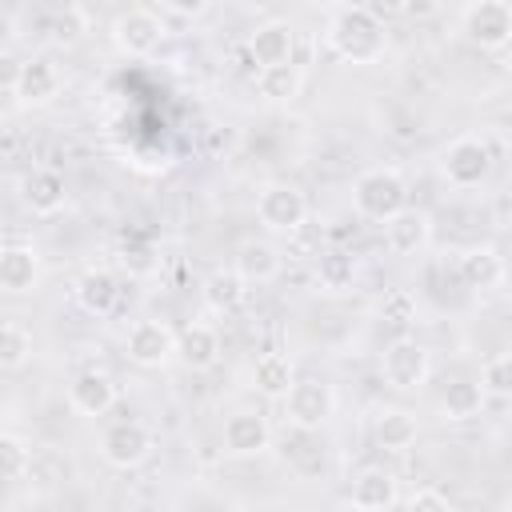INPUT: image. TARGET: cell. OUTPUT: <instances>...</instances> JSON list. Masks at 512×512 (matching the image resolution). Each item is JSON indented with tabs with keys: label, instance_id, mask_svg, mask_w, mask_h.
I'll return each instance as SVG.
<instances>
[{
	"label": "cell",
	"instance_id": "cell-1",
	"mask_svg": "<svg viewBox=\"0 0 512 512\" xmlns=\"http://www.w3.org/2000/svg\"><path fill=\"white\" fill-rule=\"evenodd\" d=\"M328 44L348 64H376L388 52V32H384V24H380V16L372 8L344 4V8L332 12Z\"/></svg>",
	"mask_w": 512,
	"mask_h": 512
},
{
	"label": "cell",
	"instance_id": "cell-2",
	"mask_svg": "<svg viewBox=\"0 0 512 512\" xmlns=\"http://www.w3.org/2000/svg\"><path fill=\"white\" fill-rule=\"evenodd\" d=\"M352 204H356L360 216L388 224L392 216H400L404 208H412L408 204V180L396 168H368L352 184Z\"/></svg>",
	"mask_w": 512,
	"mask_h": 512
},
{
	"label": "cell",
	"instance_id": "cell-3",
	"mask_svg": "<svg viewBox=\"0 0 512 512\" xmlns=\"http://www.w3.org/2000/svg\"><path fill=\"white\" fill-rule=\"evenodd\" d=\"M336 412V392L328 380H296L292 392L284 396V420L296 428V432H320Z\"/></svg>",
	"mask_w": 512,
	"mask_h": 512
},
{
	"label": "cell",
	"instance_id": "cell-4",
	"mask_svg": "<svg viewBox=\"0 0 512 512\" xmlns=\"http://www.w3.org/2000/svg\"><path fill=\"white\" fill-rule=\"evenodd\" d=\"M460 32L468 44L484 52H500L512 44V4L508 0H476L460 12Z\"/></svg>",
	"mask_w": 512,
	"mask_h": 512
},
{
	"label": "cell",
	"instance_id": "cell-5",
	"mask_svg": "<svg viewBox=\"0 0 512 512\" xmlns=\"http://www.w3.org/2000/svg\"><path fill=\"white\" fill-rule=\"evenodd\" d=\"M440 172H444V180H448L452 188H476V184H484L488 172H492V152H488L484 140L460 136V140H452V144L444 148Z\"/></svg>",
	"mask_w": 512,
	"mask_h": 512
},
{
	"label": "cell",
	"instance_id": "cell-6",
	"mask_svg": "<svg viewBox=\"0 0 512 512\" xmlns=\"http://www.w3.org/2000/svg\"><path fill=\"white\" fill-rule=\"evenodd\" d=\"M256 216H260L264 228L292 236V232H300L308 224V200H304V192L296 184H268L256 196Z\"/></svg>",
	"mask_w": 512,
	"mask_h": 512
},
{
	"label": "cell",
	"instance_id": "cell-7",
	"mask_svg": "<svg viewBox=\"0 0 512 512\" xmlns=\"http://www.w3.org/2000/svg\"><path fill=\"white\" fill-rule=\"evenodd\" d=\"M164 32H168V24H164V16L156 8H128V12H120L112 20V40H116V48L124 56H148V52H156V44L164 40Z\"/></svg>",
	"mask_w": 512,
	"mask_h": 512
},
{
	"label": "cell",
	"instance_id": "cell-8",
	"mask_svg": "<svg viewBox=\"0 0 512 512\" xmlns=\"http://www.w3.org/2000/svg\"><path fill=\"white\" fill-rule=\"evenodd\" d=\"M124 352L132 364L140 368H160L176 356V332L164 324V320H136L128 328V340H124Z\"/></svg>",
	"mask_w": 512,
	"mask_h": 512
},
{
	"label": "cell",
	"instance_id": "cell-9",
	"mask_svg": "<svg viewBox=\"0 0 512 512\" xmlns=\"http://www.w3.org/2000/svg\"><path fill=\"white\" fill-rule=\"evenodd\" d=\"M100 456L112 468H136L152 456V432L140 420H116L104 436H100Z\"/></svg>",
	"mask_w": 512,
	"mask_h": 512
},
{
	"label": "cell",
	"instance_id": "cell-10",
	"mask_svg": "<svg viewBox=\"0 0 512 512\" xmlns=\"http://www.w3.org/2000/svg\"><path fill=\"white\" fill-rule=\"evenodd\" d=\"M380 368H384V380H388L392 388H420V384L428 380V372H432V360H428V348H424V344H416V340H396V344L384 348Z\"/></svg>",
	"mask_w": 512,
	"mask_h": 512
},
{
	"label": "cell",
	"instance_id": "cell-11",
	"mask_svg": "<svg viewBox=\"0 0 512 512\" xmlns=\"http://www.w3.org/2000/svg\"><path fill=\"white\" fill-rule=\"evenodd\" d=\"M8 88H12V96L24 108H40V104H48L60 92V72H56V64L48 56H32V60H24L16 68V76H12Z\"/></svg>",
	"mask_w": 512,
	"mask_h": 512
},
{
	"label": "cell",
	"instance_id": "cell-12",
	"mask_svg": "<svg viewBox=\"0 0 512 512\" xmlns=\"http://www.w3.org/2000/svg\"><path fill=\"white\" fill-rule=\"evenodd\" d=\"M292 48H296V28L288 20H264L256 24V32L248 36V52L260 68H276V64H292Z\"/></svg>",
	"mask_w": 512,
	"mask_h": 512
},
{
	"label": "cell",
	"instance_id": "cell-13",
	"mask_svg": "<svg viewBox=\"0 0 512 512\" xmlns=\"http://www.w3.org/2000/svg\"><path fill=\"white\" fill-rule=\"evenodd\" d=\"M272 444V428L260 412H232L224 420V452L228 456H260Z\"/></svg>",
	"mask_w": 512,
	"mask_h": 512
},
{
	"label": "cell",
	"instance_id": "cell-14",
	"mask_svg": "<svg viewBox=\"0 0 512 512\" xmlns=\"http://www.w3.org/2000/svg\"><path fill=\"white\" fill-rule=\"evenodd\" d=\"M428 240H432V216L420 208H404L384 224V244L396 256H416L420 248H428Z\"/></svg>",
	"mask_w": 512,
	"mask_h": 512
},
{
	"label": "cell",
	"instance_id": "cell-15",
	"mask_svg": "<svg viewBox=\"0 0 512 512\" xmlns=\"http://www.w3.org/2000/svg\"><path fill=\"white\" fill-rule=\"evenodd\" d=\"M176 360H180L184 368H192V372L212 368V364L220 360V336H216V328H212V324H200V320L184 324V328L176 332Z\"/></svg>",
	"mask_w": 512,
	"mask_h": 512
},
{
	"label": "cell",
	"instance_id": "cell-16",
	"mask_svg": "<svg viewBox=\"0 0 512 512\" xmlns=\"http://www.w3.org/2000/svg\"><path fill=\"white\" fill-rule=\"evenodd\" d=\"M68 404H72V412H80V416H104V412L116 404V380H112L108 372L88 368V372H80V376L72 380Z\"/></svg>",
	"mask_w": 512,
	"mask_h": 512
},
{
	"label": "cell",
	"instance_id": "cell-17",
	"mask_svg": "<svg viewBox=\"0 0 512 512\" xmlns=\"http://www.w3.org/2000/svg\"><path fill=\"white\" fill-rule=\"evenodd\" d=\"M504 268H508V260H504L492 244H472V248L460 252V280H464L468 288H476V292L500 288Z\"/></svg>",
	"mask_w": 512,
	"mask_h": 512
},
{
	"label": "cell",
	"instance_id": "cell-18",
	"mask_svg": "<svg viewBox=\"0 0 512 512\" xmlns=\"http://www.w3.org/2000/svg\"><path fill=\"white\" fill-rule=\"evenodd\" d=\"M40 280V256L32 244H8L0 252V284L4 292L20 296V292H32Z\"/></svg>",
	"mask_w": 512,
	"mask_h": 512
},
{
	"label": "cell",
	"instance_id": "cell-19",
	"mask_svg": "<svg viewBox=\"0 0 512 512\" xmlns=\"http://www.w3.org/2000/svg\"><path fill=\"white\" fill-rule=\"evenodd\" d=\"M352 508L360 512H384L396 504V476L384 468H364L352 476Z\"/></svg>",
	"mask_w": 512,
	"mask_h": 512
},
{
	"label": "cell",
	"instance_id": "cell-20",
	"mask_svg": "<svg viewBox=\"0 0 512 512\" xmlns=\"http://www.w3.org/2000/svg\"><path fill=\"white\" fill-rule=\"evenodd\" d=\"M20 196L36 216H52V212L64 208V196H68L64 192V176L52 172V168H32L24 176V184H20Z\"/></svg>",
	"mask_w": 512,
	"mask_h": 512
},
{
	"label": "cell",
	"instance_id": "cell-21",
	"mask_svg": "<svg viewBox=\"0 0 512 512\" xmlns=\"http://www.w3.org/2000/svg\"><path fill=\"white\" fill-rule=\"evenodd\" d=\"M232 268H236L248 284H268V280L280 276V252H276V244H268V240H244V244L236 248Z\"/></svg>",
	"mask_w": 512,
	"mask_h": 512
},
{
	"label": "cell",
	"instance_id": "cell-22",
	"mask_svg": "<svg viewBox=\"0 0 512 512\" xmlns=\"http://www.w3.org/2000/svg\"><path fill=\"white\" fill-rule=\"evenodd\" d=\"M296 384V368L284 352H264L256 364H252V388L268 400H284Z\"/></svg>",
	"mask_w": 512,
	"mask_h": 512
},
{
	"label": "cell",
	"instance_id": "cell-23",
	"mask_svg": "<svg viewBox=\"0 0 512 512\" xmlns=\"http://www.w3.org/2000/svg\"><path fill=\"white\" fill-rule=\"evenodd\" d=\"M76 300H80L84 312H92V316H108V312L116 308V300H120L116 276H112L108 268H88V272L80 276V284H76Z\"/></svg>",
	"mask_w": 512,
	"mask_h": 512
},
{
	"label": "cell",
	"instance_id": "cell-24",
	"mask_svg": "<svg viewBox=\"0 0 512 512\" xmlns=\"http://www.w3.org/2000/svg\"><path fill=\"white\" fill-rule=\"evenodd\" d=\"M200 296H204V304H208L212 312H236V308L244 304V296H248V280H244L236 268H216V272L204 280Z\"/></svg>",
	"mask_w": 512,
	"mask_h": 512
},
{
	"label": "cell",
	"instance_id": "cell-25",
	"mask_svg": "<svg viewBox=\"0 0 512 512\" xmlns=\"http://www.w3.org/2000/svg\"><path fill=\"white\" fill-rule=\"evenodd\" d=\"M300 88H304L300 64H276V68H260V72H256V92H260L264 100H272V104L296 100Z\"/></svg>",
	"mask_w": 512,
	"mask_h": 512
},
{
	"label": "cell",
	"instance_id": "cell-26",
	"mask_svg": "<svg viewBox=\"0 0 512 512\" xmlns=\"http://www.w3.org/2000/svg\"><path fill=\"white\" fill-rule=\"evenodd\" d=\"M416 436H420V424H416L412 412H404V408H384V412H380V420H376V440H380V448L404 452V448L416 444Z\"/></svg>",
	"mask_w": 512,
	"mask_h": 512
},
{
	"label": "cell",
	"instance_id": "cell-27",
	"mask_svg": "<svg viewBox=\"0 0 512 512\" xmlns=\"http://www.w3.org/2000/svg\"><path fill=\"white\" fill-rule=\"evenodd\" d=\"M316 284L324 292H348L356 284V256L352 252H340V248L320 252L316 256Z\"/></svg>",
	"mask_w": 512,
	"mask_h": 512
},
{
	"label": "cell",
	"instance_id": "cell-28",
	"mask_svg": "<svg viewBox=\"0 0 512 512\" xmlns=\"http://www.w3.org/2000/svg\"><path fill=\"white\" fill-rule=\"evenodd\" d=\"M440 408L448 420H472L484 408V388L480 380H452L440 396Z\"/></svg>",
	"mask_w": 512,
	"mask_h": 512
},
{
	"label": "cell",
	"instance_id": "cell-29",
	"mask_svg": "<svg viewBox=\"0 0 512 512\" xmlns=\"http://www.w3.org/2000/svg\"><path fill=\"white\" fill-rule=\"evenodd\" d=\"M44 32H48V40L52 44H76L84 32H88V12L80 8V4H64V8H56L48 20H44Z\"/></svg>",
	"mask_w": 512,
	"mask_h": 512
},
{
	"label": "cell",
	"instance_id": "cell-30",
	"mask_svg": "<svg viewBox=\"0 0 512 512\" xmlns=\"http://www.w3.org/2000/svg\"><path fill=\"white\" fill-rule=\"evenodd\" d=\"M28 356H32V332L20 320H4V328H0V364L8 372H16Z\"/></svg>",
	"mask_w": 512,
	"mask_h": 512
},
{
	"label": "cell",
	"instance_id": "cell-31",
	"mask_svg": "<svg viewBox=\"0 0 512 512\" xmlns=\"http://www.w3.org/2000/svg\"><path fill=\"white\" fill-rule=\"evenodd\" d=\"M0 456H4V476L8 480H24V472L32 468V448L16 432H4L0 436Z\"/></svg>",
	"mask_w": 512,
	"mask_h": 512
},
{
	"label": "cell",
	"instance_id": "cell-32",
	"mask_svg": "<svg viewBox=\"0 0 512 512\" xmlns=\"http://www.w3.org/2000/svg\"><path fill=\"white\" fill-rule=\"evenodd\" d=\"M480 388H484V396L512 400V356H496V360H488L484 372H480Z\"/></svg>",
	"mask_w": 512,
	"mask_h": 512
},
{
	"label": "cell",
	"instance_id": "cell-33",
	"mask_svg": "<svg viewBox=\"0 0 512 512\" xmlns=\"http://www.w3.org/2000/svg\"><path fill=\"white\" fill-rule=\"evenodd\" d=\"M408 512H452V500L440 488H416L408 496Z\"/></svg>",
	"mask_w": 512,
	"mask_h": 512
},
{
	"label": "cell",
	"instance_id": "cell-34",
	"mask_svg": "<svg viewBox=\"0 0 512 512\" xmlns=\"http://www.w3.org/2000/svg\"><path fill=\"white\" fill-rule=\"evenodd\" d=\"M384 308H388V316H392L396 324H408V320H412V312H416V300H412V296H404V292H396Z\"/></svg>",
	"mask_w": 512,
	"mask_h": 512
},
{
	"label": "cell",
	"instance_id": "cell-35",
	"mask_svg": "<svg viewBox=\"0 0 512 512\" xmlns=\"http://www.w3.org/2000/svg\"><path fill=\"white\" fill-rule=\"evenodd\" d=\"M164 12H172V16H204L208 4L204 0H164Z\"/></svg>",
	"mask_w": 512,
	"mask_h": 512
},
{
	"label": "cell",
	"instance_id": "cell-36",
	"mask_svg": "<svg viewBox=\"0 0 512 512\" xmlns=\"http://www.w3.org/2000/svg\"><path fill=\"white\" fill-rule=\"evenodd\" d=\"M500 292H504V296H508V300H512V264H508V268H504V280H500Z\"/></svg>",
	"mask_w": 512,
	"mask_h": 512
},
{
	"label": "cell",
	"instance_id": "cell-37",
	"mask_svg": "<svg viewBox=\"0 0 512 512\" xmlns=\"http://www.w3.org/2000/svg\"><path fill=\"white\" fill-rule=\"evenodd\" d=\"M504 208H508V212H512V188H508V196H504Z\"/></svg>",
	"mask_w": 512,
	"mask_h": 512
}]
</instances>
